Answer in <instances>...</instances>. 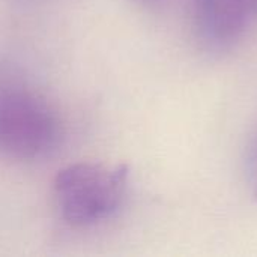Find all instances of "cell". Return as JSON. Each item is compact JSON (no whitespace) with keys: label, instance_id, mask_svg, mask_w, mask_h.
Returning <instances> with one entry per match:
<instances>
[{"label":"cell","instance_id":"6da1fadb","mask_svg":"<svg viewBox=\"0 0 257 257\" xmlns=\"http://www.w3.org/2000/svg\"><path fill=\"white\" fill-rule=\"evenodd\" d=\"M126 164L75 163L57 172L53 191L62 218L74 227L110 218L122 205L128 187Z\"/></svg>","mask_w":257,"mask_h":257},{"label":"cell","instance_id":"7a4b0ae2","mask_svg":"<svg viewBox=\"0 0 257 257\" xmlns=\"http://www.w3.org/2000/svg\"><path fill=\"white\" fill-rule=\"evenodd\" d=\"M60 139V120L48 101L21 83H0V155L32 161Z\"/></svg>","mask_w":257,"mask_h":257},{"label":"cell","instance_id":"3957f363","mask_svg":"<svg viewBox=\"0 0 257 257\" xmlns=\"http://www.w3.org/2000/svg\"><path fill=\"white\" fill-rule=\"evenodd\" d=\"M199 35L212 47H229L257 20V0H194Z\"/></svg>","mask_w":257,"mask_h":257},{"label":"cell","instance_id":"277c9868","mask_svg":"<svg viewBox=\"0 0 257 257\" xmlns=\"http://www.w3.org/2000/svg\"><path fill=\"white\" fill-rule=\"evenodd\" d=\"M245 167L248 173V181L251 184L253 194L257 199V128L253 133L248 146H247V154H245Z\"/></svg>","mask_w":257,"mask_h":257}]
</instances>
